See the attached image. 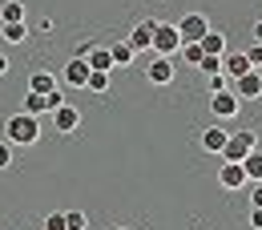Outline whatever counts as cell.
Here are the masks:
<instances>
[{
  "instance_id": "cell-18",
  "label": "cell",
  "mask_w": 262,
  "mask_h": 230,
  "mask_svg": "<svg viewBox=\"0 0 262 230\" xmlns=\"http://www.w3.org/2000/svg\"><path fill=\"white\" fill-rule=\"evenodd\" d=\"M198 45H202L206 57H222V53H226V36H222V33H206Z\"/></svg>"
},
{
  "instance_id": "cell-25",
  "label": "cell",
  "mask_w": 262,
  "mask_h": 230,
  "mask_svg": "<svg viewBox=\"0 0 262 230\" xmlns=\"http://www.w3.org/2000/svg\"><path fill=\"white\" fill-rule=\"evenodd\" d=\"M65 226L69 230H85V226H89V218H85L81 210H69V214H65Z\"/></svg>"
},
{
  "instance_id": "cell-3",
  "label": "cell",
  "mask_w": 262,
  "mask_h": 230,
  "mask_svg": "<svg viewBox=\"0 0 262 230\" xmlns=\"http://www.w3.org/2000/svg\"><path fill=\"white\" fill-rule=\"evenodd\" d=\"M149 49H154L158 57H173V53L182 49L178 25H165V20H158V33H154V40H149Z\"/></svg>"
},
{
  "instance_id": "cell-27",
  "label": "cell",
  "mask_w": 262,
  "mask_h": 230,
  "mask_svg": "<svg viewBox=\"0 0 262 230\" xmlns=\"http://www.w3.org/2000/svg\"><path fill=\"white\" fill-rule=\"evenodd\" d=\"M45 230H69L65 226V214H61V210H53V214L45 218Z\"/></svg>"
},
{
  "instance_id": "cell-32",
  "label": "cell",
  "mask_w": 262,
  "mask_h": 230,
  "mask_svg": "<svg viewBox=\"0 0 262 230\" xmlns=\"http://www.w3.org/2000/svg\"><path fill=\"white\" fill-rule=\"evenodd\" d=\"M254 190H250V206H262V182H250Z\"/></svg>"
},
{
  "instance_id": "cell-14",
  "label": "cell",
  "mask_w": 262,
  "mask_h": 230,
  "mask_svg": "<svg viewBox=\"0 0 262 230\" xmlns=\"http://www.w3.org/2000/svg\"><path fill=\"white\" fill-rule=\"evenodd\" d=\"M226 137H230V130L210 126V130H202V150H206V154H222V150H226Z\"/></svg>"
},
{
  "instance_id": "cell-29",
  "label": "cell",
  "mask_w": 262,
  "mask_h": 230,
  "mask_svg": "<svg viewBox=\"0 0 262 230\" xmlns=\"http://www.w3.org/2000/svg\"><path fill=\"white\" fill-rule=\"evenodd\" d=\"M246 61L254 69H262V45H250V49H246Z\"/></svg>"
},
{
  "instance_id": "cell-11",
  "label": "cell",
  "mask_w": 262,
  "mask_h": 230,
  "mask_svg": "<svg viewBox=\"0 0 262 230\" xmlns=\"http://www.w3.org/2000/svg\"><path fill=\"white\" fill-rule=\"evenodd\" d=\"M53 121H57L61 137H69V133L81 126V113H77V105H61V109H53Z\"/></svg>"
},
{
  "instance_id": "cell-9",
  "label": "cell",
  "mask_w": 262,
  "mask_h": 230,
  "mask_svg": "<svg viewBox=\"0 0 262 230\" xmlns=\"http://www.w3.org/2000/svg\"><path fill=\"white\" fill-rule=\"evenodd\" d=\"M154 33H158V20H137V25L129 29V36H125V40L133 45V53H141V49H149Z\"/></svg>"
},
{
  "instance_id": "cell-4",
  "label": "cell",
  "mask_w": 262,
  "mask_h": 230,
  "mask_svg": "<svg viewBox=\"0 0 262 230\" xmlns=\"http://www.w3.org/2000/svg\"><path fill=\"white\" fill-rule=\"evenodd\" d=\"M238 109H242V97H238L234 89H222V93H210V113H214V117L230 121V117H238Z\"/></svg>"
},
{
  "instance_id": "cell-12",
  "label": "cell",
  "mask_w": 262,
  "mask_h": 230,
  "mask_svg": "<svg viewBox=\"0 0 262 230\" xmlns=\"http://www.w3.org/2000/svg\"><path fill=\"white\" fill-rule=\"evenodd\" d=\"M57 85H61V77H57V73H49V69L29 73V93H53Z\"/></svg>"
},
{
  "instance_id": "cell-22",
  "label": "cell",
  "mask_w": 262,
  "mask_h": 230,
  "mask_svg": "<svg viewBox=\"0 0 262 230\" xmlns=\"http://www.w3.org/2000/svg\"><path fill=\"white\" fill-rule=\"evenodd\" d=\"M25 113H33V117L49 113V105H45V93H29V97H25Z\"/></svg>"
},
{
  "instance_id": "cell-24",
  "label": "cell",
  "mask_w": 262,
  "mask_h": 230,
  "mask_svg": "<svg viewBox=\"0 0 262 230\" xmlns=\"http://www.w3.org/2000/svg\"><path fill=\"white\" fill-rule=\"evenodd\" d=\"M198 69H202L206 77H214V73H222V57H202V61H198Z\"/></svg>"
},
{
  "instance_id": "cell-17",
  "label": "cell",
  "mask_w": 262,
  "mask_h": 230,
  "mask_svg": "<svg viewBox=\"0 0 262 230\" xmlns=\"http://www.w3.org/2000/svg\"><path fill=\"white\" fill-rule=\"evenodd\" d=\"M109 57H113V69H117V65H133L137 53H133L129 40H113V45H109Z\"/></svg>"
},
{
  "instance_id": "cell-7",
  "label": "cell",
  "mask_w": 262,
  "mask_h": 230,
  "mask_svg": "<svg viewBox=\"0 0 262 230\" xmlns=\"http://www.w3.org/2000/svg\"><path fill=\"white\" fill-rule=\"evenodd\" d=\"M230 89H234L238 97H254V101H258V97H262V69H250V73H242V77H238Z\"/></svg>"
},
{
  "instance_id": "cell-20",
  "label": "cell",
  "mask_w": 262,
  "mask_h": 230,
  "mask_svg": "<svg viewBox=\"0 0 262 230\" xmlns=\"http://www.w3.org/2000/svg\"><path fill=\"white\" fill-rule=\"evenodd\" d=\"M16 20H25V4L20 0H8L0 8V25H16Z\"/></svg>"
},
{
  "instance_id": "cell-16",
  "label": "cell",
  "mask_w": 262,
  "mask_h": 230,
  "mask_svg": "<svg viewBox=\"0 0 262 230\" xmlns=\"http://www.w3.org/2000/svg\"><path fill=\"white\" fill-rule=\"evenodd\" d=\"M242 170H246V182H262V150L258 145L242 158Z\"/></svg>"
},
{
  "instance_id": "cell-26",
  "label": "cell",
  "mask_w": 262,
  "mask_h": 230,
  "mask_svg": "<svg viewBox=\"0 0 262 230\" xmlns=\"http://www.w3.org/2000/svg\"><path fill=\"white\" fill-rule=\"evenodd\" d=\"M45 105H49V113H53V109H61V105H65V93H61V85H57V89H53V93H45Z\"/></svg>"
},
{
  "instance_id": "cell-35",
  "label": "cell",
  "mask_w": 262,
  "mask_h": 230,
  "mask_svg": "<svg viewBox=\"0 0 262 230\" xmlns=\"http://www.w3.org/2000/svg\"><path fill=\"white\" fill-rule=\"evenodd\" d=\"M113 230H129V226H113Z\"/></svg>"
},
{
  "instance_id": "cell-23",
  "label": "cell",
  "mask_w": 262,
  "mask_h": 230,
  "mask_svg": "<svg viewBox=\"0 0 262 230\" xmlns=\"http://www.w3.org/2000/svg\"><path fill=\"white\" fill-rule=\"evenodd\" d=\"M85 89H89V93H109V73H89Z\"/></svg>"
},
{
  "instance_id": "cell-31",
  "label": "cell",
  "mask_w": 262,
  "mask_h": 230,
  "mask_svg": "<svg viewBox=\"0 0 262 230\" xmlns=\"http://www.w3.org/2000/svg\"><path fill=\"white\" fill-rule=\"evenodd\" d=\"M250 230H262V206H254V210H250Z\"/></svg>"
},
{
  "instance_id": "cell-34",
  "label": "cell",
  "mask_w": 262,
  "mask_h": 230,
  "mask_svg": "<svg viewBox=\"0 0 262 230\" xmlns=\"http://www.w3.org/2000/svg\"><path fill=\"white\" fill-rule=\"evenodd\" d=\"M4 73H8V57L0 53V77H4Z\"/></svg>"
},
{
  "instance_id": "cell-8",
  "label": "cell",
  "mask_w": 262,
  "mask_h": 230,
  "mask_svg": "<svg viewBox=\"0 0 262 230\" xmlns=\"http://www.w3.org/2000/svg\"><path fill=\"white\" fill-rule=\"evenodd\" d=\"M173 73H178L173 57H154V65H145V77H149L154 85H169V81H173Z\"/></svg>"
},
{
  "instance_id": "cell-30",
  "label": "cell",
  "mask_w": 262,
  "mask_h": 230,
  "mask_svg": "<svg viewBox=\"0 0 262 230\" xmlns=\"http://www.w3.org/2000/svg\"><path fill=\"white\" fill-rule=\"evenodd\" d=\"M8 165H12V145L0 141V170H8Z\"/></svg>"
},
{
  "instance_id": "cell-1",
  "label": "cell",
  "mask_w": 262,
  "mask_h": 230,
  "mask_svg": "<svg viewBox=\"0 0 262 230\" xmlns=\"http://www.w3.org/2000/svg\"><path fill=\"white\" fill-rule=\"evenodd\" d=\"M36 137H40V117L25 113V109L4 121V141L8 145H36Z\"/></svg>"
},
{
  "instance_id": "cell-33",
  "label": "cell",
  "mask_w": 262,
  "mask_h": 230,
  "mask_svg": "<svg viewBox=\"0 0 262 230\" xmlns=\"http://www.w3.org/2000/svg\"><path fill=\"white\" fill-rule=\"evenodd\" d=\"M254 45H262V20L254 25Z\"/></svg>"
},
{
  "instance_id": "cell-2",
  "label": "cell",
  "mask_w": 262,
  "mask_h": 230,
  "mask_svg": "<svg viewBox=\"0 0 262 230\" xmlns=\"http://www.w3.org/2000/svg\"><path fill=\"white\" fill-rule=\"evenodd\" d=\"M254 145H258V137H254L250 130H234V133L226 137V150H222V162H242V158H246V154H250Z\"/></svg>"
},
{
  "instance_id": "cell-19",
  "label": "cell",
  "mask_w": 262,
  "mask_h": 230,
  "mask_svg": "<svg viewBox=\"0 0 262 230\" xmlns=\"http://www.w3.org/2000/svg\"><path fill=\"white\" fill-rule=\"evenodd\" d=\"M0 36H4L8 45H25V40H29V25H25V20H16V25H0Z\"/></svg>"
},
{
  "instance_id": "cell-21",
  "label": "cell",
  "mask_w": 262,
  "mask_h": 230,
  "mask_svg": "<svg viewBox=\"0 0 262 230\" xmlns=\"http://www.w3.org/2000/svg\"><path fill=\"white\" fill-rule=\"evenodd\" d=\"M178 53H182V61H186V65H194V69H198V61H202V57H206V53H202V45H198V40H190V45H182V49H178Z\"/></svg>"
},
{
  "instance_id": "cell-15",
  "label": "cell",
  "mask_w": 262,
  "mask_h": 230,
  "mask_svg": "<svg viewBox=\"0 0 262 230\" xmlns=\"http://www.w3.org/2000/svg\"><path fill=\"white\" fill-rule=\"evenodd\" d=\"M85 61H89V69H93V73H109V69H113V57H109V45H93V49L85 53Z\"/></svg>"
},
{
  "instance_id": "cell-13",
  "label": "cell",
  "mask_w": 262,
  "mask_h": 230,
  "mask_svg": "<svg viewBox=\"0 0 262 230\" xmlns=\"http://www.w3.org/2000/svg\"><path fill=\"white\" fill-rule=\"evenodd\" d=\"M250 61H246V53H222V73H226L230 81H238L242 73H250Z\"/></svg>"
},
{
  "instance_id": "cell-5",
  "label": "cell",
  "mask_w": 262,
  "mask_h": 230,
  "mask_svg": "<svg viewBox=\"0 0 262 230\" xmlns=\"http://www.w3.org/2000/svg\"><path fill=\"white\" fill-rule=\"evenodd\" d=\"M206 33H210V20H206L202 12H186V16L178 20V36H182V45H190V40H202Z\"/></svg>"
},
{
  "instance_id": "cell-6",
  "label": "cell",
  "mask_w": 262,
  "mask_h": 230,
  "mask_svg": "<svg viewBox=\"0 0 262 230\" xmlns=\"http://www.w3.org/2000/svg\"><path fill=\"white\" fill-rule=\"evenodd\" d=\"M89 73H93V69H89V61H85V57H73V61L65 65V73H61V81H65L69 89H85Z\"/></svg>"
},
{
  "instance_id": "cell-28",
  "label": "cell",
  "mask_w": 262,
  "mask_h": 230,
  "mask_svg": "<svg viewBox=\"0 0 262 230\" xmlns=\"http://www.w3.org/2000/svg\"><path fill=\"white\" fill-rule=\"evenodd\" d=\"M222 89H230V77L226 73H214L210 77V93H222Z\"/></svg>"
},
{
  "instance_id": "cell-10",
  "label": "cell",
  "mask_w": 262,
  "mask_h": 230,
  "mask_svg": "<svg viewBox=\"0 0 262 230\" xmlns=\"http://www.w3.org/2000/svg\"><path fill=\"white\" fill-rule=\"evenodd\" d=\"M218 182H222L226 190H242V186H250V182H246V170H242V162H222V170H218Z\"/></svg>"
}]
</instances>
